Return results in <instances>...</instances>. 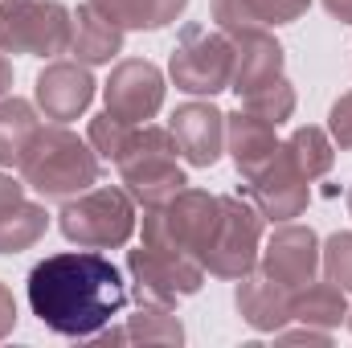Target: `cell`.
I'll return each mask as SVG.
<instances>
[{"label": "cell", "mask_w": 352, "mask_h": 348, "mask_svg": "<svg viewBox=\"0 0 352 348\" xmlns=\"http://www.w3.org/2000/svg\"><path fill=\"white\" fill-rule=\"evenodd\" d=\"M37 127H41V119H37V107L29 98H16V94L0 98V168L21 164Z\"/></svg>", "instance_id": "cell-21"}, {"label": "cell", "mask_w": 352, "mask_h": 348, "mask_svg": "<svg viewBox=\"0 0 352 348\" xmlns=\"http://www.w3.org/2000/svg\"><path fill=\"white\" fill-rule=\"evenodd\" d=\"M90 4L102 8L115 25L140 29V33H156V29L173 25L176 17L188 8V0H90Z\"/></svg>", "instance_id": "cell-22"}, {"label": "cell", "mask_w": 352, "mask_h": 348, "mask_svg": "<svg viewBox=\"0 0 352 348\" xmlns=\"http://www.w3.org/2000/svg\"><path fill=\"white\" fill-rule=\"evenodd\" d=\"M74 12L62 0H4L0 4V54L58 58L70 50Z\"/></svg>", "instance_id": "cell-6"}, {"label": "cell", "mask_w": 352, "mask_h": 348, "mask_svg": "<svg viewBox=\"0 0 352 348\" xmlns=\"http://www.w3.org/2000/svg\"><path fill=\"white\" fill-rule=\"evenodd\" d=\"M349 217H352V184H349Z\"/></svg>", "instance_id": "cell-35"}, {"label": "cell", "mask_w": 352, "mask_h": 348, "mask_svg": "<svg viewBox=\"0 0 352 348\" xmlns=\"http://www.w3.org/2000/svg\"><path fill=\"white\" fill-rule=\"evenodd\" d=\"M291 320L307 324V328H324L332 332L336 324L349 320V299H344V287H336L332 279L324 283H303L299 291H291Z\"/></svg>", "instance_id": "cell-19"}, {"label": "cell", "mask_w": 352, "mask_h": 348, "mask_svg": "<svg viewBox=\"0 0 352 348\" xmlns=\"http://www.w3.org/2000/svg\"><path fill=\"white\" fill-rule=\"evenodd\" d=\"M328 135L336 148H352V90L340 94L328 111Z\"/></svg>", "instance_id": "cell-29"}, {"label": "cell", "mask_w": 352, "mask_h": 348, "mask_svg": "<svg viewBox=\"0 0 352 348\" xmlns=\"http://www.w3.org/2000/svg\"><path fill=\"white\" fill-rule=\"evenodd\" d=\"M127 303V283L102 250H62L29 270V307L58 336H98Z\"/></svg>", "instance_id": "cell-1"}, {"label": "cell", "mask_w": 352, "mask_h": 348, "mask_svg": "<svg viewBox=\"0 0 352 348\" xmlns=\"http://www.w3.org/2000/svg\"><path fill=\"white\" fill-rule=\"evenodd\" d=\"M12 328H16V299H12V291L0 283V340H4Z\"/></svg>", "instance_id": "cell-30"}, {"label": "cell", "mask_w": 352, "mask_h": 348, "mask_svg": "<svg viewBox=\"0 0 352 348\" xmlns=\"http://www.w3.org/2000/svg\"><path fill=\"white\" fill-rule=\"evenodd\" d=\"M176 140L168 127H152V123H140L123 148V156L115 160L119 164V176L127 184V193L152 209V205H164L173 201L180 188H188V176L176 160Z\"/></svg>", "instance_id": "cell-3"}, {"label": "cell", "mask_w": 352, "mask_h": 348, "mask_svg": "<svg viewBox=\"0 0 352 348\" xmlns=\"http://www.w3.org/2000/svg\"><path fill=\"white\" fill-rule=\"evenodd\" d=\"M242 197H250V201L258 205V213H263L266 221H291V217H299V213L307 209V201H311V180L291 164V156H287L283 144H278L274 160L263 164L258 173L246 180Z\"/></svg>", "instance_id": "cell-12"}, {"label": "cell", "mask_w": 352, "mask_h": 348, "mask_svg": "<svg viewBox=\"0 0 352 348\" xmlns=\"http://www.w3.org/2000/svg\"><path fill=\"white\" fill-rule=\"evenodd\" d=\"M278 4H287V8H291V12H295V17H303V12H307V4H311V0H278Z\"/></svg>", "instance_id": "cell-34"}, {"label": "cell", "mask_w": 352, "mask_h": 348, "mask_svg": "<svg viewBox=\"0 0 352 348\" xmlns=\"http://www.w3.org/2000/svg\"><path fill=\"white\" fill-rule=\"evenodd\" d=\"M102 102L115 119L123 123H148L156 119V111L164 107V74L160 66H152L148 58H127L111 70Z\"/></svg>", "instance_id": "cell-11"}, {"label": "cell", "mask_w": 352, "mask_h": 348, "mask_svg": "<svg viewBox=\"0 0 352 348\" xmlns=\"http://www.w3.org/2000/svg\"><path fill=\"white\" fill-rule=\"evenodd\" d=\"M226 33L234 41V78H230V90L238 98L283 74V45L266 33L263 25H238V29H226Z\"/></svg>", "instance_id": "cell-15"}, {"label": "cell", "mask_w": 352, "mask_h": 348, "mask_svg": "<svg viewBox=\"0 0 352 348\" xmlns=\"http://www.w3.org/2000/svg\"><path fill=\"white\" fill-rule=\"evenodd\" d=\"M242 107L254 111V115H263V119H270L278 127V123H287L295 115V87L278 74V78H270L263 87H254L250 94H242Z\"/></svg>", "instance_id": "cell-26"}, {"label": "cell", "mask_w": 352, "mask_h": 348, "mask_svg": "<svg viewBox=\"0 0 352 348\" xmlns=\"http://www.w3.org/2000/svg\"><path fill=\"white\" fill-rule=\"evenodd\" d=\"M324 8L336 17V21H344V25H352V0H324Z\"/></svg>", "instance_id": "cell-32"}, {"label": "cell", "mask_w": 352, "mask_h": 348, "mask_svg": "<svg viewBox=\"0 0 352 348\" xmlns=\"http://www.w3.org/2000/svg\"><path fill=\"white\" fill-rule=\"evenodd\" d=\"M213 21L217 29H238V25H291L299 21L287 4L278 0H213Z\"/></svg>", "instance_id": "cell-24"}, {"label": "cell", "mask_w": 352, "mask_h": 348, "mask_svg": "<svg viewBox=\"0 0 352 348\" xmlns=\"http://www.w3.org/2000/svg\"><path fill=\"white\" fill-rule=\"evenodd\" d=\"M123 25H115L102 8H94L90 0L78 4V12H74V37H70V54H74V62H82V66H102V62H111V58H119V50H123Z\"/></svg>", "instance_id": "cell-18"}, {"label": "cell", "mask_w": 352, "mask_h": 348, "mask_svg": "<svg viewBox=\"0 0 352 348\" xmlns=\"http://www.w3.org/2000/svg\"><path fill=\"white\" fill-rule=\"evenodd\" d=\"M12 94V62L0 54V98H8Z\"/></svg>", "instance_id": "cell-33"}, {"label": "cell", "mask_w": 352, "mask_h": 348, "mask_svg": "<svg viewBox=\"0 0 352 348\" xmlns=\"http://www.w3.org/2000/svg\"><path fill=\"white\" fill-rule=\"evenodd\" d=\"M283 152L291 156V164L307 176V180H320V176L332 168V160H336L332 135H328L324 127H311V123H307V127H295V131L283 140Z\"/></svg>", "instance_id": "cell-23"}, {"label": "cell", "mask_w": 352, "mask_h": 348, "mask_svg": "<svg viewBox=\"0 0 352 348\" xmlns=\"http://www.w3.org/2000/svg\"><path fill=\"white\" fill-rule=\"evenodd\" d=\"M320 266L336 287L352 291V234H332L320 246Z\"/></svg>", "instance_id": "cell-28"}, {"label": "cell", "mask_w": 352, "mask_h": 348, "mask_svg": "<svg viewBox=\"0 0 352 348\" xmlns=\"http://www.w3.org/2000/svg\"><path fill=\"white\" fill-rule=\"evenodd\" d=\"M226 152L234 156L238 173L250 180V176L258 173L263 164H270L274 152H278L274 123L263 119V115H254V111H246V107H238L234 115H226Z\"/></svg>", "instance_id": "cell-16"}, {"label": "cell", "mask_w": 352, "mask_h": 348, "mask_svg": "<svg viewBox=\"0 0 352 348\" xmlns=\"http://www.w3.org/2000/svg\"><path fill=\"white\" fill-rule=\"evenodd\" d=\"M221 213H217V230L209 238V250L201 254L205 274L213 279H242L258 266L263 250V213L250 197L234 193V197H217Z\"/></svg>", "instance_id": "cell-7"}, {"label": "cell", "mask_w": 352, "mask_h": 348, "mask_svg": "<svg viewBox=\"0 0 352 348\" xmlns=\"http://www.w3.org/2000/svg\"><path fill=\"white\" fill-rule=\"evenodd\" d=\"M45 230H50L45 205H37V201H29V197L4 205V209H0V254H21V250L37 246V242L45 238Z\"/></svg>", "instance_id": "cell-20"}, {"label": "cell", "mask_w": 352, "mask_h": 348, "mask_svg": "<svg viewBox=\"0 0 352 348\" xmlns=\"http://www.w3.org/2000/svg\"><path fill=\"white\" fill-rule=\"evenodd\" d=\"M16 173L45 201H70L98 184V152L87 140H78L66 123H50L33 131Z\"/></svg>", "instance_id": "cell-2"}, {"label": "cell", "mask_w": 352, "mask_h": 348, "mask_svg": "<svg viewBox=\"0 0 352 348\" xmlns=\"http://www.w3.org/2000/svg\"><path fill=\"white\" fill-rule=\"evenodd\" d=\"M140 123H123V119H115L111 111H102V115H94L90 119V131H87V140H90V148L102 156V160H119L123 156V148H127V140H131V131H135Z\"/></svg>", "instance_id": "cell-27"}, {"label": "cell", "mask_w": 352, "mask_h": 348, "mask_svg": "<svg viewBox=\"0 0 352 348\" xmlns=\"http://www.w3.org/2000/svg\"><path fill=\"white\" fill-rule=\"evenodd\" d=\"M90 102H94V78L82 62H50L37 74V107L45 119L70 123L87 115Z\"/></svg>", "instance_id": "cell-14"}, {"label": "cell", "mask_w": 352, "mask_h": 348, "mask_svg": "<svg viewBox=\"0 0 352 348\" xmlns=\"http://www.w3.org/2000/svg\"><path fill=\"white\" fill-rule=\"evenodd\" d=\"M234 307H238V316L254 332H278L291 320V291L278 287V283H270L263 270H250V274L238 279Z\"/></svg>", "instance_id": "cell-17"}, {"label": "cell", "mask_w": 352, "mask_h": 348, "mask_svg": "<svg viewBox=\"0 0 352 348\" xmlns=\"http://www.w3.org/2000/svg\"><path fill=\"white\" fill-rule=\"evenodd\" d=\"M127 274L135 283V303H156V307H176L180 299L197 295L205 283V266L188 254L140 246L127 254Z\"/></svg>", "instance_id": "cell-9"}, {"label": "cell", "mask_w": 352, "mask_h": 348, "mask_svg": "<svg viewBox=\"0 0 352 348\" xmlns=\"http://www.w3.org/2000/svg\"><path fill=\"white\" fill-rule=\"evenodd\" d=\"M349 328H352V312H349Z\"/></svg>", "instance_id": "cell-36"}, {"label": "cell", "mask_w": 352, "mask_h": 348, "mask_svg": "<svg viewBox=\"0 0 352 348\" xmlns=\"http://www.w3.org/2000/svg\"><path fill=\"white\" fill-rule=\"evenodd\" d=\"M258 270L270 283L299 291L303 283H311L320 274V238L311 226H295V221H278V230L270 234L258 250Z\"/></svg>", "instance_id": "cell-10"}, {"label": "cell", "mask_w": 352, "mask_h": 348, "mask_svg": "<svg viewBox=\"0 0 352 348\" xmlns=\"http://www.w3.org/2000/svg\"><path fill=\"white\" fill-rule=\"evenodd\" d=\"M217 213H221V201L213 193L180 188L173 201L144 209V246L188 254L201 262V254L209 250L213 230H217Z\"/></svg>", "instance_id": "cell-5"}, {"label": "cell", "mask_w": 352, "mask_h": 348, "mask_svg": "<svg viewBox=\"0 0 352 348\" xmlns=\"http://www.w3.org/2000/svg\"><path fill=\"white\" fill-rule=\"evenodd\" d=\"M25 180H16V176H8V173H0V209L4 205H12V201H21L25 197Z\"/></svg>", "instance_id": "cell-31"}, {"label": "cell", "mask_w": 352, "mask_h": 348, "mask_svg": "<svg viewBox=\"0 0 352 348\" xmlns=\"http://www.w3.org/2000/svg\"><path fill=\"white\" fill-rule=\"evenodd\" d=\"M168 74L176 90L184 94H217L230 90L234 78V41L226 29H205V25H184L176 37V50L168 58Z\"/></svg>", "instance_id": "cell-8"}, {"label": "cell", "mask_w": 352, "mask_h": 348, "mask_svg": "<svg viewBox=\"0 0 352 348\" xmlns=\"http://www.w3.org/2000/svg\"><path fill=\"white\" fill-rule=\"evenodd\" d=\"M123 340H144V345H180L184 340V324L173 316V307H156V303H140L135 316H127Z\"/></svg>", "instance_id": "cell-25"}, {"label": "cell", "mask_w": 352, "mask_h": 348, "mask_svg": "<svg viewBox=\"0 0 352 348\" xmlns=\"http://www.w3.org/2000/svg\"><path fill=\"white\" fill-rule=\"evenodd\" d=\"M58 230H62L66 242H74L82 250H119V246H127L131 234H135L131 193L115 188V184H98V188H87V193L62 201Z\"/></svg>", "instance_id": "cell-4"}, {"label": "cell", "mask_w": 352, "mask_h": 348, "mask_svg": "<svg viewBox=\"0 0 352 348\" xmlns=\"http://www.w3.org/2000/svg\"><path fill=\"white\" fill-rule=\"evenodd\" d=\"M168 131L176 140V152L192 168H213L221 160V152H226V111H217L213 102L176 107Z\"/></svg>", "instance_id": "cell-13"}]
</instances>
